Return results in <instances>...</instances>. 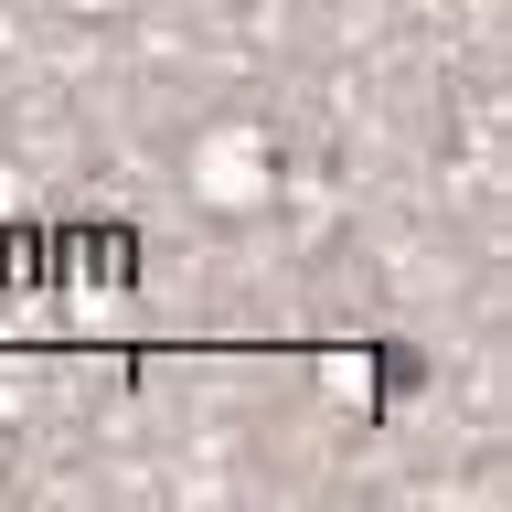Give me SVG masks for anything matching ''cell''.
Segmentation results:
<instances>
[{"label": "cell", "instance_id": "6da1fadb", "mask_svg": "<svg viewBox=\"0 0 512 512\" xmlns=\"http://www.w3.org/2000/svg\"><path fill=\"white\" fill-rule=\"evenodd\" d=\"M427 384V352L416 342H374V395H416Z\"/></svg>", "mask_w": 512, "mask_h": 512}]
</instances>
